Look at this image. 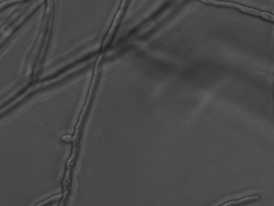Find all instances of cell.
I'll use <instances>...</instances> for the list:
<instances>
[{
    "instance_id": "cell-3",
    "label": "cell",
    "mask_w": 274,
    "mask_h": 206,
    "mask_svg": "<svg viewBox=\"0 0 274 206\" xmlns=\"http://www.w3.org/2000/svg\"><path fill=\"white\" fill-rule=\"evenodd\" d=\"M24 1H27V0H6V1L0 3V11L8 6Z\"/></svg>"
},
{
    "instance_id": "cell-1",
    "label": "cell",
    "mask_w": 274,
    "mask_h": 206,
    "mask_svg": "<svg viewBox=\"0 0 274 206\" xmlns=\"http://www.w3.org/2000/svg\"><path fill=\"white\" fill-rule=\"evenodd\" d=\"M198 1L209 5L214 6L225 7L236 9L244 13L260 17V18L269 22H273V15L269 12L257 10L249 6L243 5L242 4L224 1V0H198Z\"/></svg>"
},
{
    "instance_id": "cell-5",
    "label": "cell",
    "mask_w": 274,
    "mask_h": 206,
    "mask_svg": "<svg viewBox=\"0 0 274 206\" xmlns=\"http://www.w3.org/2000/svg\"><path fill=\"white\" fill-rule=\"evenodd\" d=\"M58 196H57V195L54 196H53V197H50V198H49V199H47L46 200H44V201H41L40 203H38L37 204V205H45V204L48 203L49 202H50L51 201H52L53 200H56V199L58 198Z\"/></svg>"
},
{
    "instance_id": "cell-2",
    "label": "cell",
    "mask_w": 274,
    "mask_h": 206,
    "mask_svg": "<svg viewBox=\"0 0 274 206\" xmlns=\"http://www.w3.org/2000/svg\"><path fill=\"white\" fill-rule=\"evenodd\" d=\"M259 198L258 195H247L241 197H237V198L230 200L226 204L223 205H236L239 204L241 203L249 202L252 201L256 200Z\"/></svg>"
},
{
    "instance_id": "cell-4",
    "label": "cell",
    "mask_w": 274,
    "mask_h": 206,
    "mask_svg": "<svg viewBox=\"0 0 274 206\" xmlns=\"http://www.w3.org/2000/svg\"><path fill=\"white\" fill-rule=\"evenodd\" d=\"M127 2H128V0H122V3L121 4V7H120L119 10L115 17V22H118L119 19L121 18V16H122L124 12V9L126 6Z\"/></svg>"
}]
</instances>
